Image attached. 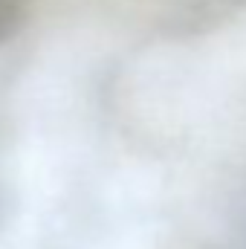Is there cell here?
<instances>
[{
	"instance_id": "1",
	"label": "cell",
	"mask_w": 246,
	"mask_h": 249,
	"mask_svg": "<svg viewBox=\"0 0 246 249\" xmlns=\"http://www.w3.org/2000/svg\"><path fill=\"white\" fill-rule=\"evenodd\" d=\"M29 0H0V44L18 35V29L26 20Z\"/></svg>"
}]
</instances>
